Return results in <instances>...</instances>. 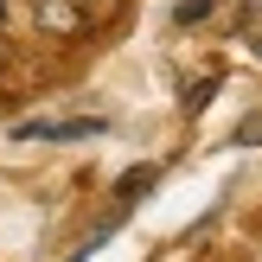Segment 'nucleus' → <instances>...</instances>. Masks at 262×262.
I'll list each match as a JSON object with an SVG mask.
<instances>
[{
  "label": "nucleus",
  "mask_w": 262,
  "mask_h": 262,
  "mask_svg": "<svg viewBox=\"0 0 262 262\" xmlns=\"http://www.w3.org/2000/svg\"><path fill=\"white\" fill-rule=\"evenodd\" d=\"M83 135H102V115H71V122H19V141H83Z\"/></svg>",
  "instance_id": "obj_1"
},
{
  "label": "nucleus",
  "mask_w": 262,
  "mask_h": 262,
  "mask_svg": "<svg viewBox=\"0 0 262 262\" xmlns=\"http://www.w3.org/2000/svg\"><path fill=\"white\" fill-rule=\"evenodd\" d=\"M32 19L45 26L51 38H77V32H90L83 13H77V0H32Z\"/></svg>",
  "instance_id": "obj_2"
},
{
  "label": "nucleus",
  "mask_w": 262,
  "mask_h": 262,
  "mask_svg": "<svg viewBox=\"0 0 262 262\" xmlns=\"http://www.w3.org/2000/svg\"><path fill=\"white\" fill-rule=\"evenodd\" d=\"M77 13H83V26H109L122 13V0H77Z\"/></svg>",
  "instance_id": "obj_3"
}]
</instances>
